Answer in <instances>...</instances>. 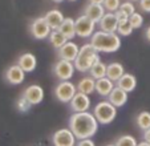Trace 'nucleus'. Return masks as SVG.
I'll use <instances>...</instances> for the list:
<instances>
[{
    "label": "nucleus",
    "instance_id": "f257e3e1",
    "mask_svg": "<svg viewBox=\"0 0 150 146\" xmlns=\"http://www.w3.org/2000/svg\"><path fill=\"white\" fill-rule=\"evenodd\" d=\"M69 129L73 132L77 140L82 138H92L98 132L100 122L97 121L93 113L86 112H73L68 121Z\"/></svg>",
    "mask_w": 150,
    "mask_h": 146
},
{
    "label": "nucleus",
    "instance_id": "f03ea898",
    "mask_svg": "<svg viewBox=\"0 0 150 146\" xmlns=\"http://www.w3.org/2000/svg\"><path fill=\"white\" fill-rule=\"evenodd\" d=\"M91 44L98 52L114 53L121 48V37L117 32H105L100 29L92 35Z\"/></svg>",
    "mask_w": 150,
    "mask_h": 146
},
{
    "label": "nucleus",
    "instance_id": "7ed1b4c3",
    "mask_svg": "<svg viewBox=\"0 0 150 146\" xmlns=\"http://www.w3.org/2000/svg\"><path fill=\"white\" fill-rule=\"evenodd\" d=\"M100 52L97 51L96 48L91 44V43H86L82 47H80L79 55H77L76 60H74V68L76 70L81 73L89 72L91 68L96 64L97 61H100Z\"/></svg>",
    "mask_w": 150,
    "mask_h": 146
},
{
    "label": "nucleus",
    "instance_id": "20e7f679",
    "mask_svg": "<svg viewBox=\"0 0 150 146\" xmlns=\"http://www.w3.org/2000/svg\"><path fill=\"white\" fill-rule=\"evenodd\" d=\"M93 114L101 125L112 124L117 117V108L109 101H100L93 109Z\"/></svg>",
    "mask_w": 150,
    "mask_h": 146
},
{
    "label": "nucleus",
    "instance_id": "39448f33",
    "mask_svg": "<svg viewBox=\"0 0 150 146\" xmlns=\"http://www.w3.org/2000/svg\"><path fill=\"white\" fill-rule=\"evenodd\" d=\"M77 92H79V90H77V85H74L73 82H71L69 80L60 81L53 90L54 97H56L60 102H64V104H69L71 100L73 99Z\"/></svg>",
    "mask_w": 150,
    "mask_h": 146
},
{
    "label": "nucleus",
    "instance_id": "423d86ee",
    "mask_svg": "<svg viewBox=\"0 0 150 146\" xmlns=\"http://www.w3.org/2000/svg\"><path fill=\"white\" fill-rule=\"evenodd\" d=\"M74 24H76V35L81 39L92 37L96 29V23L86 15H81L80 17H77L74 20Z\"/></svg>",
    "mask_w": 150,
    "mask_h": 146
},
{
    "label": "nucleus",
    "instance_id": "0eeeda50",
    "mask_svg": "<svg viewBox=\"0 0 150 146\" xmlns=\"http://www.w3.org/2000/svg\"><path fill=\"white\" fill-rule=\"evenodd\" d=\"M29 32H31V35L36 40H44L49 37L52 28L47 23L45 17L42 16V17H36L35 20H32L31 26H29Z\"/></svg>",
    "mask_w": 150,
    "mask_h": 146
},
{
    "label": "nucleus",
    "instance_id": "6e6552de",
    "mask_svg": "<svg viewBox=\"0 0 150 146\" xmlns=\"http://www.w3.org/2000/svg\"><path fill=\"white\" fill-rule=\"evenodd\" d=\"M74 62L69 60L60 59L56 64L53 65V74L60 80V81H65L71 80L74 74Z\"/></svg>",
    "mask_w": 150,
    "mask_h": 146
},
{
    "label": "nucleus",
    "instance_id": "1a4fd4ad",
    "mask_svg": "<svg viewBox=\"0 0 150 146\" xmlns=\"http://www.w3.org/2000/svg\"><path fill=\"white\" fill-rule=\"evenodd\" d=\"M77 138L74 137L73 132L69 128L59 129L52 135V143L53 146H76Z\"/></svg>",
    "mask_w": 150,
    "mask_h": 146
},
{
    "label": "nucleus",
    "instance_id": "9d476101",
    "mask_svg": "<svg viewBox=\"0 0 150 146\" xmlns=\"http://www.w3.org/2000/svg\"><path fill=\"white\" fill-rule=\"evenodd\" d=\"M4 79L11 85H20L25 80V72L19 64H13L4 72Z\"/></svg>",
    "mask_w": 150,
    "mask_h": 146
},
{
    "label": "nucleus",
    "instance_id": "9b49d317",
    "mask_svg": "<svg viewBox=\"0 0 150 146\" xmlns=\"http://www.w3.org/2000/svg\"><path fill=\"white\" fill-rule=\"evenodd\" d=\"M23 96L32 105H39L44 100V89L39 84H32L24 89Z\"/></svg>",
    "mask_w": 150,
    "mask_h": 146
},
{
    "label": "nucleus",
    "instance_id": "f8f14e48",
    "mask_svg": "<svg viewBox=\"0 0 150 146\" xmlns=\"http://www.w3.org/2000/svg\"><path fill=\"white\" fill-rule=\"evenodd\" d=\"M79 51H80L79 45H77L74 41L68 40L61 48L57 49V56H59V59H62V60L74 61L76 57H77V55H79Z\"/></svg>",
    "mask_w": 150,
    "mask_h": 146
},
{
    "label": "nucleus",
    "instance_id": "ddd939ff",
    "mask_svg": "<svg viewBox=\"0 0 150 146\" xmlns=\"http://www.w3.org/2000/svg\"><path fill=\"white\" fill-rule=\"evenodd\" d=\"M91 99H89V94H85V93L77 92L74 94V97L69 102V106L73 112H86L91 108Z\"/></svg>",
    "mask_w": 150,
    "mask_h": 146
},
{
    "label": "nucleus",
    "instance_id": "4468645a",
    "mask_svg": "<svg viewBox=\"0 0 150 146\" xmlns=\"http://www.w3.org/2000/svg\"><path fill=\"white\" fill-rule=\"evenodd\" d=\"M98 26L101 31L105 32H117V26H118V17L114 12H105L102 19L98 21Z\"/></svg>",
    "mask_w": 150,
    "mask_h": 146
},
{
    "label": "nucleus",
    "instance_id": "2eb2a0df",
    "mask_svg": "<svg viewBox=\"0 0 150 146\" xmlns=\"http://www.w3.org/2000/svg\"><path fill=\"white\" fill-rule=\"evenodd\" d=\"M106 99H108V101L112 102L116 108H121L127 102V92H125L124 89H121L120 86L116 85V86L113 88V90L110 92V94H109Z\"/></svg>",
    "mask_w": 150,
    "mask_h": 146
},
{
    "label": "nucleus",
    "instance_id": "dca6fc26",
    "mask_svg": "<svg viewBox=\"0 0 150 146\" xmlns=\"http://www.w3.org/2000/svg\"><path fill=\"white\" fill-rule=\"evenodd\" d=\"M116 85L117 86H120L121 89H124L125 92L132 93L137 88V79H136L134 74L125 72L124 74H122V76L116 81Z\"/></svg>",
    "mask_w": 150,
    "mask_h": 146
},
{
    "label": "nucleus",
    "instance_id": "f3484780",
    "mask_svg": "<svg viewBox=\"0 0 150 146\" xmlns=\"http://www.w3.org/2000/svg\"><path fill=\"white\" fill-rule=\"evenodd\" d=\"M17 64L23 68V70L25 73H32L37 67V59L33 53H23L17 60Z\"/></svg>",
    "mask_w": 150,
    "mask_h": 146
},
{
    "label": "nucleus",
    "instance_id": "a211bd4d",
    "mask_svg": "<svg viewBox=\"0 0 150 146\" xmlns=\"http://www.w3.org/2000/svg\"><path fill=\"white\" fill-rule=\"evenodd\" d=\"M106 9L102 4H94V3H89L88 6L85 7V13L88 17H91L96 24H98V21L102 19V16L105 15Z\"/></svg>",
    "mask_w": 150,
    "mask_h": 146
},
{
    "label": "nucleus",
    "instance_id": "6ab92c4d",
    "mask_svg": "<svg viewBox=\"0 0 150 146\" xmlns=\"http://www.w3.org/2000/svg\"><path fill=\"white\" fill-rule=\"evenodd\" d=\"M114 86H116L114 81H112V80L106 76L102 77V79L96 80V92L98 93L101 97H108Z\"/></svg>",
    "mask_w": 150,
    "mask_h": 146
},
{
    "label": "nucleus",
    "instance_id": "aec40b11",
    "mask_svg": "<svg viewBox=\"0 0 150 146\" xmlns=\"http://www.w3.org/2000/svg\"><path fill=\"white\" fill-rule=\"evenodd\" d=\"M44 17H45L47 23L49 24V27L52 29H59L60 26L62 24V21H64V19H65L60 9H51V11H48L44 15Z\"/></svg>",
    "mask_w": 150,
    "mask_h": 146
},
{
    "label": "nucleus",
    "instance_id": "412c9836",
    "mask_svg": "<svg viewBox=\"0 0 150 146\" xmlns=\"http://www.w3.org/2000/svg\"><path fill=\"white\" fill-rule=\"evenodd\" d=\"M59 31L61 32V33L64 35L68 40H72L74 36H77L76 35V24H74V19H72V17H65L64 21H62V24L60 26Z\"/></svg>",
    "mask_w": 150,
    "mask_h": 146
},
{
    "label": "nucleus",
    "instance_id": "4be33fe9",
    "mask_svg": "<svg viewBox=\"0 0 150 146\" xmlns=\"http://www.w3.org/2000/svg\"><path fill=\"white\" fill-rule=\"evenodd\" d=\"M77 90L85 94H92L93 92H96V79H93L92 76L81 79L77 82Z\"/></svg>",
    "mask_w": 150,
    "mask_h": 146
},
{
    "label": "nucleus",
    "instance_id": "5701e85b",
    "mask_svg": "<svg viewBox=\"0 0 150 146\" xmlns=\"http://www.w3.org/2000/svg\"><path fill=\"white\" fill-rule=\"evenodd\" d=\"M124 73H125V68L121 62L114 61L110 62L109 65H106V77H109L112 81L116 82Z\"/></svg>",
    "mask_w": 150,
    "mask_h": 146
},
{
    "label": "nucleus",
    "instance_id": "b1692460",
    "mask_svg": "<svg viewBox=\"0 0 150 146\" xmlns=\"http://www.w3.org/2000/svg\"><path fill=\"white\" fill-rule=\"evenodd\" d=\"M134 12H136V7H134L133 1L126 0L125 3H121L120 8L117 9L114 13H116V16L118 17V20H120V19H129Z\"/></svg>",
    "mask_w": 150,
    "mask_h": 146
},
{
    "label": "nucleus",
    "instance_id": "393cba45",
    "mask_svg": "<svg viewBox=\"0 0 150 146\" xmlns=\"http://www.w3.org/2000/svg\"><path fill=\"white\" fill-rule=\"evenodd\" d=\"M48 39H49V41H51L52 47H53L54 49L61 48L62 45L68 41V39H67V37L59 31V29H52V32H51V35H49Z\"/></svg>",
    "mask_w": 150,
    "mask_h": 146
},
{
    "label": "nucleus",
    "instance_id": "a878e982",
    "mask_svg": "<svg viewBox=\"0 0 150 146\" xmlns=\"http://www.w3.org/2000/svg\"><path fill=\"white\" fill-rule=\"evenodd\" d=\"M134 28L132 27L130 21H129V19H120L118 20V26H117V33L120 35V36H130L132 33H133Z\"/></svg>",
    "mask_w": 150,
    "mask_h": 146
},
{
    "label": "nucleus",
    "instance_id": "bb28decb",
    "mask_svg": "<svg viewBox=\"0 0 150 146\" xmlns=\"http://www.w3.org/2000/svg\"><path fill=\"white\" fill-rule=\"evenodd\" d=\"M136 124L138 126V129L142 130V132L149 129L150 128V112H146V110L139 112L136 117Z\"/></svg>",
    "mask_w": 150,
    "mask_h": 146
},
{
    "label": "nucleus",
    "instance_id": "cd10ccee",
    "mask_svg": "<svg viewBox=\"0 0 150 146\" xmlns=\"http://www.w3.org/2000/svg\"><path fill=\"white\" fill-rule=\"evenodd\" d=\"M89 73H91V76L93 77V79H96V80L102 79V77L106 76V65L100 60V61H97L96 64L91 68Z\"/></svg>",
    "mask_w": 150,
    "mask_h": 146
},
{
    "label": "nucleus",
    "instance_id": "c85d7f7f",
    "mask_svg": "<svg viewBox=\"0 0 150 146\" xmlns=\"http://www.w3.org/2000/svg\"><path fill=\"white\" fill-rule=\"evenodd\" d=\"M114 145L116 146H137L138 142H137L136 137H133V135L124 134V135H121V137L117 138V141H116Z\"/></svg>",
    "mask_w": 150,
    "mask_h": 146
},
{
    "label": "nucleus",
    "instance_id": "c756f323",
    "mask_svg": "<svg viewBox=\"0 0 150 146\" xmlns=\"http://www.w3.org/2000/svg\"><path fill=\"white\" fill-rule=\"evenodd\" d=\"M31 106H32V104L24 97L23 94H21V97L16 101V109L19 110L20 113H27L29 109H31Z\"/></svg>",
    "mask_w": 150,
    "mask_h": 146
},
{
    "label": "nucleus",
    "instance_id": "7c9ffc66",
    "mask_svg": "<svg viewBox=\"0 0 150 146\" xmlns=\"http://www.w3.org/2000/svg\"><path fill=\"white\" fill-rule=\"evenodd\" d=\"M129 21H130L132 27H133L134 29H138L144 26V16H142L141 13H138V12H134V13L129 17Z\"/></svg>",
    "mask_w": 150,
    "mask_h": 146
},
{
    "label": "nucleus",
    "instance_id": "2f4dec72",
    "mask_svg": "<svg viewBox=\"0 0 150 146\" xmlns=\"http://www.w3.org/2000/svg\"><path fill=\"white\" fill-rule=\"evenodd\" d=\"M102 6L108 12H116L121 6V0H104Z\"/></svg>",
    "mask_w": 150,
    "mask_h": 146
},
{
    "label": "nucleus",
    "instance_id": "473e14b6",
    "mask_svg": "<svg viewBox=\"0 0 150 146\" xmlns=\"http://www.w3.org/2000/svg\"><path fill=\"white\" fill-rule=\"evenodd\" d=\"M138 6L141 8V11L146 12V13H150V0H139Z\"/></svg>",
    "mask_w": 150,
    "mask_h": 146
},
{
    "label": "nucleus",
    "instance_id": "72a5a7b5",
    "mask_svg": "<svg viewBox=\"0 0 150 146\" xmlns=\"http://www.w3.org/2000/svg\"><path fill=\"white\" fill-rule=\"evenodd\" d=\"M76 146H96V143L93 142L92 138H82V140L77 141Z\"/></svg>",
    "mask_w": 150,
    "mask_h": 146
},
{
    "label": "nucleus",
    "instance_id": "f704fd0d",
    "mask_svg": "<svg viewBox=\"0 0 150 146\" xmlns=\"http://www.w3.org/2000/svg\"><path fill=\"white\" fill-rule=\"evenodd\" d=\"M142 138H144V141H146V142L150 143V128H149V129H146V130H144Z\"/></svg>",
    "mask_w": 150,
    "mask_h": 146
},
{
    "label": "nucleus",
    "instance_id": "c9c22d12",
    "mask_svg": "<svg viewBox=\"0 0 150 146\" xmlns=\"http://www.w3.org/2000/svg\"><path fill=\"white\" fill-rule=\"evenodd\" d=\"M145 36H146V40L150 43V26L145 29Z\"/></svg>",
    "mask_w": 150,
    "mask_h": 146
},
{
    "label": "nucleus",
    "instance_id": "e433bc0d",
    "mask_svg": "<svg viewBox=\"0 0 150 146\" xmlns=\"http://www.w3.org/2000/svg\"><path fill=\"white\" fill-rule=\"evenodd\" d=\"M89 3H94V4H102L104 0H88Z\"/></svg>",
    "mask_w": 150,
    "mask_h": 146
},
{
    "label": "nucleus",
    "instance_id": "4c0bfd02",
    "mask_svg": "<svg viewBox=\"0 0 150 146\" xmlns=\"http://www.w3.org/2000/svg\"><path fill=\"white\" fill-rule=\"evenodd\" d=\"M137 146H150V143L146 142V141H142V142H138V145Z\"/></svg>",
    "mask_w": 150,
    "mask_h": 146
},
{
    "label": "nucleus",
    "instance_id": "58836bf2",
    "mask_svg": "<svg viewBox=\"0 0 150 146\" xmlns=\"http://www.w3.org/2000/svg\"><path fill=\"white\" fill-rule=\"evenodd\" d=\"M52 1H53V3H62L64 0H52Z\"/></svg>",
    "mask_w": 150,
    "mask_h": 146
},
{
    "label": "nucleus",
    "instance_id": "ea45409f",
    "mask_svg": "<svg viewBox=\"0 0 150 146\" xmlns=\"http://www.w3.org/2000/svg\"><path fill=\"white\" fill-rule=\"evenodd\" d=\"M105 146H116L114 143H109V145H105Z\"/></svg>",
    "mask_w": 150,
    "mask_h": 146
},
{
    "label": "nucleus",
    "instance_id": "a19ab883",
    "mask_svg": "<svg viewBox=\"0 0 150 146\" xmlns=\"http://www.w3.org/2000/svg\"><path fill=\"white\" fill-rule=\"evenodd\" d=\"M130 1H139V0H130Z\"/></svg>",
    "mask_w": 150,
    "mask_h": 146
},
{
    "label": "nucleus",
    "instance_id": "79ce46f5",
    "mask_svg": "<svg viewBox=\"0 0 150 146\" xmlns=\"http://www.w3.org/2000/svg\"><path fill=\"white\" fill-rule=\"evenodd\" d=\"M69 1H77V0H69Z\"/></svg>",
    "mask_w": 150,
    "mask_h": 146
}]
</instances>
